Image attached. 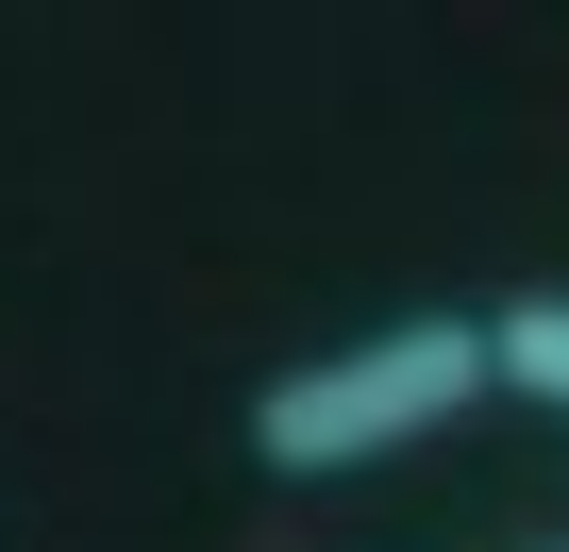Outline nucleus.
Segmentation results:
<instances>
[{"mask_svg": "<svg viewBox=\"0 0 569 552\" xmlns=\"http://www.w3.org/2000/svg\"><path fill=\"white\" fill-rule=\"evenodd\" d=\"M519 552H569V535H519Z\"/></svg>", "mask_w": 569, "mask_h": 552, "instance_id": "7ed1b4c3", "label": "nucleus"}, {"mask_svg": "<svg viewBox=\"0 0 569 552\" xmlns=\"http://www.w3.org/2000/svg\"><path fill=\"white\" fill-rule=\"evenodd\" d=\"M469 402H486V319L402 302L386 335H336V352H302V369L251 385V469H268V485H352V469L452 435Z\"/></svg>", "mask_w": 569, "mask_h": 552, "instance_id": "f257e3e1", "label": "nucleus"}, {"mask_svg": "<svg viewBox=\"0 0 569 552\" xmlns=\"http://www.w3.org/2000/svg\"><path fill=\"white\" fill-rule=\"evenodd\" d=\"M486 385H519V402L569 419V285H519V302L486 319Z\"/></svg>", "mask_w": 569, "mask_h": 552, "instance_id": "f03ea898", "label": "nucleus"}]
</instances>
